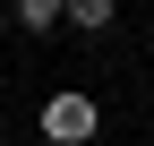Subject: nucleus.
<instances>
[{
	"label": "nucleus",
	"instance_id": "obj_1",
	"mask_svg": "<svg viewBox=\"0 0 154 146\" xmlns=\"http://www.w3.org/2000/svg\"><path fill=\"white\" fill-rule=\"evenodd\" d=\"M94 129H103L94 95H51V103H43V138H51V146H86Z\"/></svg>",
	"mask_w": 154,
	"mask_h": 146
},
{
	"label": "nucleus",
	"instance_id": "obj_3",
	"mask_svg": "<svg viewBox=\"0 0 154 146\" xmlns=\"http://www.w3.org/2000/svg\"><path fill=\"white\" fill-rule=\"evenodd\" d=\"M69 26H86V34H103V26H111V0H69Z\"/></svg>",
	"mask_w": 154,
	"mask_h": 146
},
{
	"label": "nucleus",
	"instance_id": "obj_2",
	"mask_svg": "<svg viewBox=\"0 0 154 146\" xmlns=\"http://www.w3.org/2000/svg\"><path fill=\"white\" fill-rule=\"evenodd\" d=\"M17 26H26V34H51V26H69V0H17Z\"/></svg>",
	"mask_w": 154,
	"mask_h": 146
}]
</instances>
